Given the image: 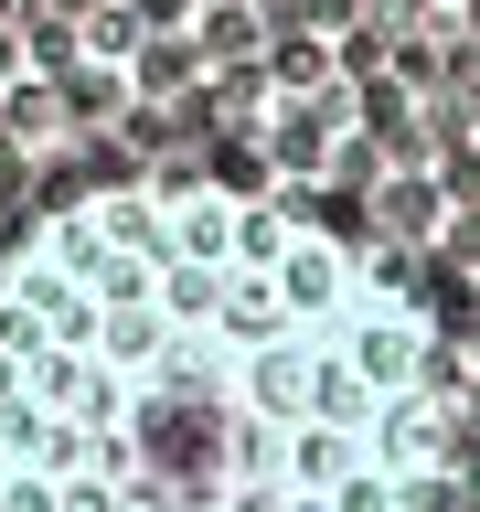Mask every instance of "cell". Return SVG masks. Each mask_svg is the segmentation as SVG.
<instances>
[{
	"instance_id": "obj_1",
	"label": "cell",
	"mask_w": 480,
	"mask_h": 512,
	"mask_svg": "<svg viewBox=\"0 0 480 512\" xmlns=\"http://www.w3.org/2000/svg\"><path fill=\"white\" fill-rule=\"evenodd\" d=\"M459 374L384 246L96 182L0 256V512H448Z\"/></svg>"
},
{
	"instance_id": "obj_2",
	"label": "cell",
	"mask_w": 480,
	"mask_h": 512,
	"mask_svg": "<svg viewBox=\"0 0 480 512\" xmlns=\"http://www.w3.org/2000/svg\"><path fill=\"white\" fill-rule=\"evenodd\" d=\"M342 139H352V96L342 86H278V118H267L278 171L320 182V171H342Z\"/></svg>"
},
{
	"instance_id": "obj_3",
	"label": "cell",
	"mask_w": 480,
	"mask_h": 512,
	"mask_svg": "<svg viewBox=\"0 0 480 512\" xmlns=\"http://www.w3.org/2000/svg\"><path fill=\"white\" fill-rule=\"evenodd\" d=\"M374 182V246H427L448 224V182L438 171H363Z\"/></svg>"
},
{
	"instance_id": "obj_4",
	"label": "cell",
	"mask_w": 480,
	"mask_h": 512,
	"mask_svg": "<svg viewBox=\"0 0 480 512\" xmlns=\"http://www.w3.org/2000/svg\"><path fill=\"white\" fill-rule=\"evenodd\" d=\"M32 86V43H22V11H0V96Z\"/></svg>"
}]
</instances>
